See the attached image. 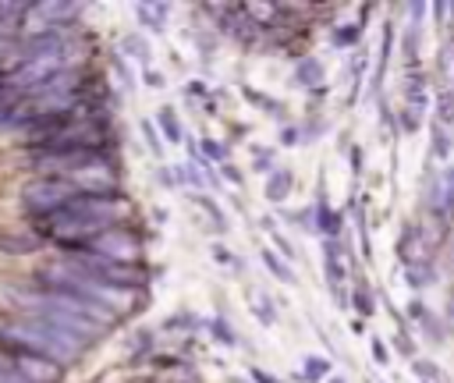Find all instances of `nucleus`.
Here are the masks:
<instances>
[{
  "instance_id": "0eeeda50",
  "label": "nucleus",
  "mask_w": 454,
  "mask_h": 383,
  "mask_svg": "<svg viewBox=\"0 0 454 383\" xmlns=\"http://www.w3.org/2000/svg\"><path fill=\"white\" fill-rule=\"evenodd\" d=\"M323 266H326V280H330V287H333V298H337V305H348L344 301V277H348V255H344V248L337 245V241H326L323 245Z\"/></svg>"
},
{
  "instance_id": "cd10ccee",
  "label": "nucleus",
  "mask_w": 454,
  "mask_h": 383,
  "mask_svg": "<svg viewBox=\"0 0 454 383\" xmlns=\"http://www.w3.org/2000/svg\"><path fill=\"white\" fill-rule=\"evenodd\" d=\"M333 39H337L340 46H344V43H355V39H358V28H337Z\"/></svg>"
},
{
  "instance_id": "a878e982",
  "label": "nucleus",
  "mask_w": 454,
  "mask_h": 383,
  "mask_svg": "<svg viewBox=\"0 0 454 383\" xmlns=\"http://www.w3.org/2000/svg\"><path fill=\"white\" fill-rule=\"evenodd\" d=\"M245 96H248L255 106H262V110H277V106H273V99H266L262 92H252V89H245Z\"/></svg>"
},
{
  "instance_id": "dca6fc26",
  "label": "nucleus",
  "mask_w": 454,
  "mask_h": 383,
  "mask_svg": "<svg viewBox=\"0 0 454 383\" xmlns=\"http://www.w3.org/2000/svg\"><path fill=\"white\" fill-rule=\"evenodd\" d=\"M245 14H252V21H273V14H280L277 4H245Z\"/></svg>"
},
{
  "instance_id": "b1692460",
  "label": "nucleus",
  "mask_w": 454,
  "mask_h": 383,
  "mask_svg": "<svg viewBox=\"0 0 454 383\" xmlns=\"http://www.w3.org/2000/svg\"><path fill=\"white\" fill-rule=\"evenodd\" d=\"M401 124H404V131H419V124H422V117H419L415 110H408V106H404V113H401Z\"/></svg>"
},
{
  "instance_id": "72a5a7b5",
  "label": "nucleus",
  "mask_w": 454,
  "mask_h": 383,
  "mask_svg": "<svg viewBox=\"0 0 454 383\" xmlns=\"http://www.w3.org/2000/svg\"><path fill=\"white\" fill-rule=\"evenodd\" d=\"M369 383H380V379H369Z\"/></svg>"
},
{
  "instance_id": "f03ea898",
  "label": "nucleus",
  "mask_w": 454,
  "mask_h": 383,
  "mask_svg": "<svg viewBox=\"0 0 454 383\" xmlns=\"http://www.w3.org/2000/svg\"><path fill=\"white\" fill-rule=\"evenodd\" d=\"M60 266L82 273V277H92L99 284H114V287H135L142 284V270L135 262H114V259H103V255H92V252H78V255H67Z\"/></svg>"
},
{
  "instance_id": "f8f14e48",
  "label": "nucleus",
  "mask_w": 454,
  "mask_h": 383,
  "mask_svg": "<svg viewBox=\"0 0 454 383\" xmlns=\"http://www.w3.org/2000/svg\"><path fill=\"white\" fill-rule=\"evenodd\" d=\"M436 124L454 128V89L440 92V99H436Z\"/></svg>"
},
{
  "instance_id": "9d476101",
  "label": "nucleus",
  "mask_w": 454,
  "mask_h": 383,
  "mask_svg": "<svg viewBox=\"0 0 454 383\" xmlns=\"http://www.w3.org/2000/svg\"><path fill=\"white\" fill-rule=\"evenodd\" d=\"M287 192H291V174H287V170H277V174L266 181V199H270V202H280V199H287Z\"/></svg>"
},
{
  "instance_id": "c85d7f7f",
  "label": "nucleus",
  "mask_w": 454,
  "mask_h": 383,
  "mask_svg": "<svg viewBox=\"0 0 454 383\" xmlns=\"http://www.w3.org/2000/svg\"><path fill=\"white\" fill-rule=\"evenodd\" d=\"M142 131H145V138H149L153 152H160V138H156V131H153V124H149V121H142Z\"/></svg>"
},
{
  "instance_id": "6ab92c4d",
  "label": "nucleus",
  "mask_w": 454,
  "mask_h": 383,
  "mask_svg": "<svg viewBox=\"0 0 454 383\" xmlns=\"http://www.w3.org/2000/svg\"><path fill=\"white\" fill-rule=\"evenodd\" d=\"M124 46H128V53H131V57H138V60H149V46H145V39L131 35V39H124Z\"/></svg>"
},
{
  "instance_id": "1a4fd4ad",
  "label": "nucleus",
  "mask_w": 454,
  "mask_h": 383,
  "mask_svg": "<svg viewBox=\"0 0 454 383\" xmlns=\"http://www.w3.org/2000/svg\"><path fill=\"white\" fill-rule=\"evenodd\" d=\"M450 145H454L450 128H443V124H436V121H433V156H436L440 163L450 156Z\"/></svg>"
},
{
  "instance_id": "423d86ee",
  "label": "nucleus",
  "mask_w": 454,
  "mask_h": 383,
  "mask_svg": "<svg viewBox=\"0 0 454 383\" xmlns=\"http://www.w3.org/2000/svg\"><path fill=\"white\" fill-rule=\"evenodd\" d=\"M14 369H18L28 383H57V379H60V365H57L53 358L28 355V351H14Z\"/></svg>"
},
{
  "instance_id": "2eb2a0df",
  "label": "nucleus",
  "mask_w": 454,
  "mask_h": 383,
  "mask_svg": "<svg viewBox=\"0 0 454 383\" xmlns=\"http://www.w3.org/2000/svg\"><path fill=\"white\" fill-rule=\"evenodd\" d=\"M160 128H163V138L181 142V124H177V113H174L170 106H163V110H160Z\"/></svg>"
},
{
  "instance_id": "5701e85b",
  "label": "nucleus",
  "mask_w": 454,
  "mask_h": 383,
  "mask_svg": "<svg viewBox=\"0 0 454 383\" xmlns=\"http://www.w3.org/2000/svg\"><path fill=\"white\" fill-rule=\"evenodd\" d=\"M351 301L358 305V312H362V316H369V312H372V298H369V291H365V287H358V291L351 294Z\"/></svg>"
},
{
  "instance_id": "412c9836",
  "label": "nucleus",
  "mask_w": 454,
  "mask_h": 383,
  "mask_svg": "<svg viewBox=\"0 0 454 383\" xmlns=\"http://www.w3.org/2000/svg\"><path fill=\"white\" fill-rule=\"evenodd\" d=\"M326 369H330V362H326V358H309V362H305V376H309V379L326 376Z\"/></svg>"
},
{
  "instance_id": "f257e3e1",
  "label": "nucleus",
  "mask_w": 454,
  "mask_h": 383,
  "mask_svg": "<svg viewBox=\"0 0 454 383\" xmlns=\"http://www.w3.org/2000/svg\"><path fill=\"white\" fill-rule=\"evenodd\" d=\"M0 344L11 351H28V355H43L53 362H71L82 351V340L53 323L43 319H4L0 323Z\"/></svg>"
},
{
  "instance_id": "ddd939ff",
  "label": "nucleus",
  "mask_w": 454,
  "mask_h": 383,
  "mask_svg": "<svg viewBox=\"0 0 454 383\" xmlns=\"http://www.w3.org/2000/svg\"><path fill=\"white\" fill-rule=\"evenodd\" d=\"M298 82H301V85H319V82H323V64L312 60V57H305V60L298 64Z\"/></svg>"
},
{
  "instance_id": "7ed1b4c3",
  "label": "nucleus",
  "mask_w": 454,
  "mask_h": 383,
  "mask_svg": "<svg viewBox=\"0 0 454 383\" xmlns=\"http://www.w3.org/2000/svg\"><path fill=\"white\" fill-rule=\"evenodd\" d=\"M71 199H78V188L67 177H43L35 184H25V192H21L25 209L35 213V216H43V220L53 216L57 209H64Z\"/></svg>"
},
{
  "instance_id": "aec40b11",
  "label": "nucleus",
  "mask_w": 454,
  "mask_h": 383,
  "mask_svg": "<svg viewBox=\"0 0 454 383\" xmlns=\"http://www.w3.org/2000/svg\"><path fill=\"white\" fill-rule=\"evenodd\" d=\"M319 227H323L326 234H337V227H340V220H337V213L323 206V209H319Z\"/></svg>"
},
{
  "instance_id": "39448f33",
  "label": "nucleus",
  "mask_w": 454,
  "mask_h": 383,
  "mask_svg": "<svg viewBox=\"0 0 454 383\" xmlns=\"http://www.w3.org/2000/svg\"><path fill=\"white\" fill-rule=\"evenodd\" d=\"M67 181H71L74 188L85 184V195H114V188H117V177H114V170L106 167V160H92L89 167L67 174Z\"/></svg>"
},
{
  "instance_id": "4468645a",
  "label": "nucleus",
  "mask_w": 454,
  "mask_h": 383,
  "mask_svg": "<svg viewBox=\"0 0 454 383\" xmlns=\"http://www.w3.org/2000/svg\"><path fill=\"white\" fill-rule=\"evenodd\" d=\"M262 262H266V270H270L277 280H284V284H294V273H291V266H287V262H280V259H277L270 248L262 252Z\"/></svg>"
},
{
  "instance_id": "4be33fe9",
  "label": "nucleus",
  "mask_w": 454,
  "mask_h": 383,
  "mask_svg": "<svg viewBox=\"0 0 454 383\" xmlns=\"http://www.w3.org/2000/svg\"><path fill=\"white\" fill-rule=\"evenodd\" d=\"M404 57L408 60L419 57V28H408V35H404Z\"/></svg>"
},
{
  "instance_id": "f3484780",
  "label": "nucleus",
  "mask_w": 454,
  "mask_h": 383,
  "mask_svg": "<svg viewBox=\"0 0 454 383\" xmlns=\"http://www.w3.org/2000/svg\"><path fill=\"white\" fill-rule=\"evenodd\" d=\"M429 280H433L429 262H411V266H408V284H411V287H422V284H429Z\"/></svg>"
},
{
  "instance_id": "20e7f679",
  "label": "nucleus",
  "mask_w": 454,
  "mask_h": 383,
  "mask_svg": "<svg viewBox=\"0 0 454 383\" xmlns=\"http://www.w3.org/2000/svg\"><path fill=\"white\" fill-rule=\"evenodd\" d=\"M82 252H92V255H103L114 262H135L142 255V241H138V234H131L124 227H110V231L96 234L92 241H85Z\"/></svg>"
},
{
  "instance_id": "7c9ffc66",
  "label": "nucleus",
  "mask_w": 454,
  "mask_h": 383,
  "mask_svg": "<svg viewBox=\"0 0 454 383\" xmlns=\"http://www.w3.org/2000/svg\"><path fill=\"white\" fill-rule=\"evenodd\" d=\"M252 379H255V383H277V379H273L270 372H262V369H252Z\"/></svg>"
},
{
  "instance_id": "c756f323",
  "label": "nucleus",
  "mask_w": 454,
  "mask_h": 383,
  "mask_svg": "<svg viewBox=\"0 0 454 383\" xmlns=\"http://www.w3.org/2000/svg\"><path fill=\"white\" fill-rule=\"evenodd\" d=\"M372 355H376V362L380 365H387L390 358H387V348H383V340H372Z\"/></svg>"
},
{
  "instance_id": "6e6552de",
  "label": "nucleus",
  "mask_w": 454,
  "mask_h": 383,
  "mask_svg": "<svg viewBox=\"0 0 454 383\" xmlns=\"http://www.w3.org/2000/svg\"><path fill=\"white\" fill-rule=\"evenodd\" d=\"M426 106H429V92H426L422 74H415V78H408V110H415V113L422 117Z\"/></svg>"
},
{
  "instance_id": "a211bd4d",
  "label": "nucleus",
  "mask_w": 454,
  "mask_h": 383,
  "mask_svg": "<svg viewBox=\"0 0 454 383\" xmlns=\"http://www.w3.org/2000/svg\"><path fill=\"white\" fill-rule=\"evenodd\" d=\"M411 369L426 379V383H436V379H443V372L436 369V365H429V362H411Z\"/></svg>"
},
{
  "instance_id": "393cba45",
  "label": "nucleus",
  "mask_w": 454,
  "mask_h": 383,
  "mask_svg": "<svg viewBox=\"0 0 454 383\" xmlns=\"http://www.w3.org/2000/svg\"><path fill=\"white\" fill-rule=\"evenodd\" d=\"M213 333H216V340H223V344H234V333H231V326H227L223 319H216V323H213Z\"/></svg>"
},
{
  "instance_id": "473e14b6",
  "label": "nucleus",
  "mask_w": 454,
  "mask_h": 383,
  "mask_svg": "<svg viewBox=\"0 0 454 383\" xmlns=\"http://www.w3.org/2000/svg\"><path fill=\"white\" fill-rule=\"evenodd\" d=\"M330 383H344V379H330Z\"/></svg>"
},
{
  "instance_id": "bb28decb",
  "label": "nucleus",
  "mask_w": 454,
  "mask_h": 383,
  "mask_svg": "<svg viewBox=\"0 0 454 383\" xmlns=\"http://www.w3.org/2000/svg\"><path fill=\"white\" fill-rule=\"evenodd\" d=\"M202 149H206L213 160H220V163H223V156H227V149H223V145H216L213 138H206V142H202Z\"/></svg>"
},
{
  "instance_id": "9b49d317",
  "label": "nucleus",
  "mask_w": 454,
  "mask_h": 383,
  "mask_svg": "<svg viewBox=\"0 0 454 383\" xmlns=\"http://www.w3.org/2000/svg\"><path fill=\"white\" fill-rule=\"evenodd\" d=\"M135 14L149 25V28H163V14H167V4H138Z\"/></svg>"
},
{
  "instance_id": "2f4dec72",
  "label": "nucleus",
  "mask_w": 454,
  "mask_h": 383,
  "mask_svg": "<svg viewBox=\"0 0 454 383\" xmlns=\"http://www.w3.org/2000/svg\"><path fill=\"white\" fill-rule=\"evenodd\" d=\"M145 82H149V85H163V78H160L156 71H145Z\"/></svg>"
}]
</instances>
